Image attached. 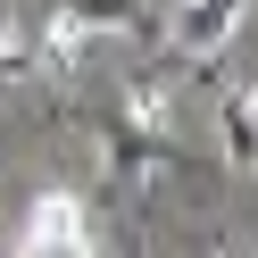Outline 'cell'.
Segmentation results:
<instances>
[{
	"mask_svg": "<svg viewBox=\"0 0 258 258\" xmlns=\"http://www.w3.org/2000/svg\"><path fill=\"white\" fill-rule=\"evenodd\" d=\"M17 258H100L92 225H84V200L75 191H34V208L17 225Z\"/></svg>",
	"mask_w": 258,
	"mask_h": 258,
	"instance_id": "1",
	"label": "cell"
},
{
	"mask_svg": "<svg viewBox=\"0 0 258 258\" xmlns=\"http://www.w3.org/2000/svg\"><path fill=\"white\" fill-rule=\"evenodd\" d=\"M100 34H142V0H58L50 9V67H75Z\"/></svg>",
	"mask_w": 258,
	"mask_h": 258,
	"instance_id": "2",
	"label": "cell"
},
{
	"mask_svg": "<svg viewBox=\"0 0 258 258\" xmlns=\"http://www.w3.org/2000/svg\"><path fill=\"white\" fill-rule=\"evenodd\" d=\"M217 158L233 175H258V75L225 84V100H217Z\"/></svg>",
	"mask_w": 258,
	"mask_h": 258,
	"instance_id": "3",
	"label": "cell"
},
{
	"mask_svg": "<svg viewBox=\"0 0 258 258\" xmlns=\"http://www.w3.org/2000/svg\"><path fill=\"white\" fill-rule=\"evenodd\" d=\"M100 150H108V175H167L175 167V150H167V142H158V134H134V125H100Z\"/></svg>",
	"mask_w": 258,
	"mask_h": 258,
	"instance_id": "4",
	"label": "cell"
},
{
	"mask_svg": "<svg viewBox=\"0 0 258 258\" xmlns=\"http://www.w3.org/2000/svg\"><path fill=\"white\" fill-rule=\"evenodd\" d=\"M241 17V0H183V25H175V58H200L208 42H225Z\"/></svg>",
	"mask_w": 258,
	"mask_h": 258,
	"instance_id": "5",
	"label": "cell"
},
{
	"mask_svg": "<svg viewBox=\"0 0 258 258\" xmlns=\"http://www.w3.org/2000/svg\"><path fill=\"white\" fill-rule=\"evenodd\" d=\"M17 75H25V42H17V34H9V25H0V92L17 84Z\"/></svg>",
	"mask_w": 258,
	"mask_h": 258,
	"instance_id": "6",
	"label": "cell"
},
{
	"mask_svg": "<svg viewBox=\"0 0 258 258\" xmlns=\"http://www.w3.org/2000/svg\"><path fill=\"white\" fill-rule=\"evenodd\" d=\"M208 258H233V250H208Z\"/></svg>",
	"mask_w": 258,
	"mask_h": 258,
	"instance_id": "7",
	"label": "cell"
}]
</instances>
